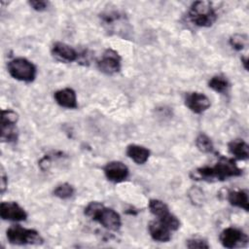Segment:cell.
Wrapping results in <instances>:
<instances>
[{"instance_id": "cell-1", "label": "cell", "mask_w": 249, "mask_h": 249, "mask_svg": "<svg viewBox=\"0 0 249 249\" xmlns=\"http://www.w3.org/2000/svg\"><path fill=\"white\" fill-rule=\"evenodd\" d=\"M241 174L242 169L238 167L233 159L221 157L214 165L198 167L191 173V176L196 180L224 181Z\"/></svg>"}, {"instance_id": "cell-2", "label": "cell", "mask_w": 249, "mask_h": 249, "mask_svg": "<svg viewBox=\"0 0 249 249\" xmlns=\"http://www.w3.org/2000/svg\"><path fill=\"white\" fill-rule=\"evenodd\" d=\"M86 216L99 223L103 228L117 231L122 226V219L118 212L98 201L89 202L84 209Z\"/></svg>"}, {"instance_id": "cell-3", "label": "cell", "mask_w": 249, "mask_h": 249, "mask_svg": "<svg viewBox=\"0 0 249 249\" xmlns=\"http://www.w3.org/2000/svg\"><path fill=\"white\" fill-rule=\"evenodd\" d=\"M100 22L104 30L110 35H117L128 39L131 34V26L126 16L116 10L104 11L99 15Z\"/></svg>"}, {"instance_id": "cell-4", "label": "cell", "mask_w": 249, "mask_h": 249, "mask_svg": "<svg viewBox=\"0 0 249 249\" xmlns=\"http://www.w3.org/2000/svg\"><path fill=\"white\" fill-rule=\"evenodd\" d=\"M189 20L198 27H210L217 19V13L209 1H196L188 11Z\"/></svg>"}, {"instance_id": "cell-5", "label": "cell", "mask_w": 249, "mask_h": 249, "mask_svg": "<svg viewBox=\"0 0 249 249\" xmlns=\"http://www.w3.org/2000/svg\"><path fill=\"white\" fill-rule=\"evenodd\" d=\"M7 69L14 79L25 83L33 82L37 74L36 66L24 57H17L10 60Z\"/></svg>"}, {"instance_id": "cell-6", "label": "cell", "mask_w": 249, "mask_h": 249, "mask_svg": "<svg viewBox=\"0 0 249 249\" xmlns=\"http://www.w3.org/2000/svg\"><path fill=\"white\" fill-rule=\"evenodd\" d=\"M8 241L14 245H37L43 242L40 233L33 229L12 226L6 231Z\"/></svg>"}, {"instance_id": "cell-7", "label": "cell", "mask_w": 249, "mask_h": 249, "mask_svg": "<svg viewBox=\"0 0 249 249\" xmlns=\"http://www.w3.org/2000/svg\"><path fill=\"white\" fill-rule=\"evenodd\" d=\"M96 66L106 75H114L120 72L122 68V57L119 53L113 49H107L96 61Z\"/></svg>"}, {"instance_id": "cell-8", "label": "cell", "mask_w": 249, "mask_h": 249, "mask_svg": "<svg viewBox=\"0 0 249 249\" xmlns=\"http://www.w3.org/2000/svg\"><path fill=\"white\" fill-rule=\"evenodd\" d=\"M219 239L223 247L229 249L244 247L248 243V235L242 230L234 227L224 229L220 233Z\"/></svg>"}, {"instance_id": "cell-9", "label": "cell", "mask_w": 249, "mask_h": 249, "mask_svg": "<svg viewBox=\"0 0 249 249\" xmlns=\"http://www.w3.org/2000/svg\"><path fill=\"white\" fill-rule=\"evenodd\" d=\"M104 175L110 182L121 183L127 179L129 170L127 166L119 160H113L107 162L103 167Z\"/></svg>"}, {"instance_id": "cell-10", "label": "cell", "mask_w": 249, "mask_h": 249, "mask_svg": "<svg viewBox=\"0 0 249 249\" xmlns=\"http://www.w3.org/2000/svg\"><path fill=\"white\" fill-rule=\"evenodd\" d=\"M0 216L6 221L20 222L26 220L27 213L16 201H3L0 205Z\"/></svg>"}, {"instance_id": "cell-11", "label": "cell", "mask_w": 249, "mask_h": 249, "mask_svg": "<svg viewBox=\"0 0 249 249\" xmlns=\"http://www.w3.org/2000/svg\"><path fill=\"white\" fill-rule=\"evenodd\" d=\"M185 105L195 114H201L206 111L210 105V99L202 92L192 91L185 96Z\"/></svg>"}, {"instance_id": "cell-12", "label": "cell", "mask_w": 249, "mask_h": 249, "mask_svg": "<svg viewBox=\"0 0 249 249\" xmlns=\"http://www.w3.org/2000/svg\"><path fill=\"white\" fill-rule=\"evenodd\" d=\"M51 53L56 60L66 63L76 61L80 56V53L74 48L62 42L53 43L51 49Z\"/></svg>"}, {"instance_id": "cell-13", "label": "cell", "mask_w": 249, "mask_h": 249, "mask_svg": "<svg viewBox=\"0 0 249 249\" xmlns=\"http://www.w3.org/2000/svg\"><path fill=\"white\" fill-rule=\"evenodd\" d=\"M53 98L55 102L63 108L76 109L78 107L76 92L71 88H64L56 90L53 93Z\"/></svg>"}, {"instance_id": "cell-14", "label": "cell", "mask_w": 249, "mask_h": 249, "mask_svg": "<svg viewBox=\"0 0 249 249\" xmlns=\"http://www.w3.org/2000/svg\"><path fill=\"white\" fill-rule=\"evenodd\" d=\"M151 237L158 242H168L171 239V231L159 220L151 221L148 225Z\"/></svg>"}, {"instance_id": "cell-15", "label": "cell", "mask_w": 249, "mask_h": 249, "mask_svg": "<svg viewBox=\"0 0 249 249\" xmlns=\"http://www.w3.org/2000/svg\"><path fill=\"white\" fill-rule=\"evenodd\" d=\"M150 150L144 146L130 144L126 147V155L137 164H144L150 158Z\"/></svg>"}, {"instance_id": "cell-16", "label": "cell", "mask_w": 249, "mask_h": 249, "mask_svg": "<svg viewBox=\"0 0 249 249\" xmlns=\"http://www.w3.org/2000/svg\"><path fill=\"white\" fill-rule=\"evenodd\" d=\"M229 152L236 159L245 160L249 158V146L242 139H234L228 144Z\"/></svg>"}, {"instance_id": "cell-17", "label": "cell", "mask_w": 249, "mask_h": 249, "mask_svg": "<svg viewBox=\"0 0 249 249\" xmlns=\"http://www.w3.org/2000/svg\"><path fill=\"white\" fill-rule=\"evenodd\" d=\"M228 201L231 205L244 209L245 211L249 209L248 192L246 190H233L229 192Z\"/></svg>"}, {"instance_id": "cell-18", "label": "cell", "mask_w": 249, "mask_h": 249, "mask_svg": "<svg viewBox=\"0 0 249 249\" xmlns=\"http://www.w3.org/2000/svg\"><path fill=\"white\" fill-rule=\"evenodd\" d=\"M208 87L218 93L225 94L230 89V83L226 77L222 75H216L208 81Z\"/></svg>"}, {"instance_id": "cell-19", "label": "cell", "mask_w": 249, "mask_h": 249, "mask_svg": "<svg viewBox=\"0 0 249 249\" xmlns=\"http://www.w3.org/2000/svg\"><path fill=\"white\" fill-rule=\"evenodd\" d=\"M18 140V130L16 124H1V141L2 142H16Z\"/></svg>"}, {"instance_id": "cell-20", "label": "cell", "mask_w": 249, "mask_h": 249, "mask_svg": "<svg viewBox=\"0 0 249 249\" xmlns=\"http://www.w3.org/2000/svg\"><path fill=\"white\" fill-rule=\"evenodd\" d=\"M196 146L202 153H212L214 151L213 143L205 133H199L196 138Z\"/></svg>"}, {"instance_id": "cell-21", "label": "cell", "mask_w": 249, "mask_h": 249, "mask_svg": "<svg viewBox=\"0 0 249 249\" xmlns=\"http://www.w3.org/2000/svg\"><path fill=\"white\" fill-rule=\"evenodd\" d=\"M75 194L74 187L69 183H62L53 190V196L61 198V199H68L72 197Z\"/></svg>"}, {"instance_id": "cell-22", "label": "cell", "mask_w": 249, "mask_h": 249, "mask_svg": "<svg viewBox=\"0 0 249 249\" xmlns=\"http://www.w3.org/2000/svg\"><path fill=\"white\" fill-rule=\"evenodd\" d=\"M148 207H149L150 212L156 217H159L161 214H163L164 212H166L167 210H169L168 206L163 201H161L160 199H156V198L149 200Z\"/></svg>"}, {"instance_id": "cell-23", "label": "cell", "mask_w": 249, "mask_h": 249, "mask_svg": "<svg viewBox=\"0 0 249 249\" xmlns=\"http://www.w3.org/2000/svg\"><path fill=\"white\" fill-rule=\"evenodd\" d=\"M248 44V38L245 34H233L230 38V45L236 51H241L244 48L247 47Z\"/></svg>"}, {"instance_id": "cell-24", "label": "cell", "mask_w": 249, "mask_h": 249, "mask_svg": "<svg viewBox=\"0 0 249 249\" xmlns=\"http://www.w3.org/2000/svg\"><path fill=\"white\" fill-rule=\"evenodd\" d=\"M18 121V115L14 110H2L1 111V124H17Z\"/></svg>"}, {"instance_id": "cell-25", "label": "cell", "mask_w": 249, "mask_h": 249, "mask_svg": "<svg viewBox=\"0 0 249 249\" xmlns=\"http://www.w3.org/2000/svg\"><path fill=\"white\" fill-rule=\"evenodd\" d=\"M186 246L188 248H191V249H194V248L208 249L210 247L205 239H202V238H199V237H193V238L188 239L186 241Z\"/></svg>"}, {"instance_id": "cell-26", "label": "cell", "mask_w": 249, "mask_h": 249, "mask_svg": "<svg viewBox=\"0 0 249 249\" xmlns=\"http://www.w3.org/2000/svg\"><path fill=\"white\" fill-rule=\"evenodd\" d=\"M28 4L33 10L37 12L45 11L48 8V2L43 0H31V1H28Z\"/></svg>"}, {"instance_id": "cell-27", "label": "cell", "mask_w": 249, "mask_h": 249, "mask_svg": "<svg viewBox=\"0 0 249 249\" xmlns=\"http://www.w3.org/2000/svg\"><path fill=\"white\" fill-rule=\"evenodd\" d=\"M0 186H1V193L4 194V192L6 191L7 185H8V177L5 173V170L3 168V166H1V172H0Z\"/></svg>"}, {"instance_id": "cell-28", "label": "cell", "mask_w": 249, "mask_h": 249, "mask_svg": "<svg viewBox=\"0 0 249 249\" xmlns=\"http://www.w3.org/2000/svg\"><path fill=\"white\" fill-rule=\"evenodd\" d=\"M241 62H242L244 68H245L246 70H248V57H247V56H242V57H241Z\"/></svg>"}]
</instances>
